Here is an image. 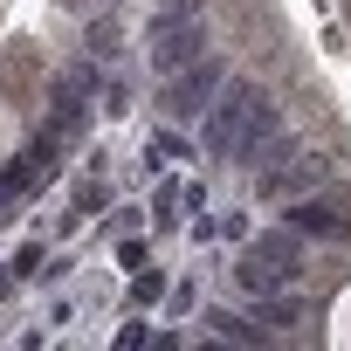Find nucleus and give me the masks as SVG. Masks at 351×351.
<instances>
[{"mask_svg": "<svg viewBox=\"0 0 351 351\" xmlns=\"http://www.w3.org/2000/svg\"><path fill=\"white\" fill-rule=\"evenodd\" d=\"M282 138V110L269 104V97H255V110H248V124H241V138H234V152L228 158H241V165H255L269 145Z\"/></svg>", "mask_w": 351, "mask_h": 351, "instance_id": "5", "label": "nucleus"}, {"mask_svg": "<svg viewBox=\"0 0 351 351\" xmlns=\"http://www.w3.org/2000/svg\"><path fill=\"white\" fill-rule=\"evenodd\" d=\"M255 255H269V262H289V269H296V262H303V234L282 221V228H269V234L255 241Z\"/></svg>", "mask_w": 351, "mask_h": 351, "instance_id": "8", "label": "nucleus"}, {"mask_svg": "<svg viewBox=\"0 0 351 351\" xmlns=\"http://www.w3.org/2000/svg\"><path fill=\"white\" fill-rule=\"evenodd\" d=\"M221 83H228V69H221L214 56H200V62H186V69H172V83H165V110H172V117H200V110L221 97Z\"/></svg>", "mask_w": 351, "mask_h": 351, "instance_id": "2", "label": "nucleus"}, {"mask_svg": "<svg viewBox=\"0 0 351 351\" xmlns=\"http://www.w3.org/2000/svg\"><path fill=\"white\" fill-rule=\"evenodd\" d=\"M200 324H207V337H221V344H269V330L248 324V317H234V310H207Z\"/></svg>", "mask_w": 351, "mask_h": 351, "instance_id": "7", "label": "nucleus"}, {"mask_svg": "<svg viewBox=\"0 0 351 351\" xmlns=\"http://www.w3.org/2000/svg\"><path fill=\"white\" fill-rule=\"evenodd\" d=\"M158 296H165V276H138V282H131V303H138V310L158 303Z\"/></svg>", "mask_w": 351, "mask_h": 351, "instance_id": "11", "label": "nucleus"}, {"mask_svg": "<svg viewBox=\"0 0 351 351\" xmlns=\"http://www.w3.org/2000/svg\"><path fill=\"white\" fill-rule=\"evenodd\" d=\"M282 221H289L303 241H337V234L351 228V221H344V207H337V200H317V193H296Z\"/></svg>", "mask_w": 351, "mask_h": 351, "instance_id": "4", "label": "nucleus"}, {"mask_svg": "<svg viewBox=\"0 0 351 351\" xmlns=\"http://www.w3.org/2000/svg\"><path fill=\"white\" fill-rule=\"evenodd\" d=\"M200 49H207V28L186 14V21H165V28H152V69L158 76H172V69H186V62H200Z\"/></svg>", "mask_w": 351, "mask_h": 351, "instance_id": "3", "label": "nucleus"}, {"mask_svg": "<svg viewBox=\"0 0 351 351\" xmlns=\"http://www.w3.org/2000/svg\"><path fill=\"white\" fill-rule=\"evenodd\" d=\"M289 276H296L289 262H269V255H255V248H248V262L234 269V282H241L248 296H269V289H289Z\"/></svg>", "mask_w": 351, "mask_h": 351, "instance_id": "6", "label": "nucleus"}, {"mask_svg": "<svg viewBox=\"0 0 351 351\" xmlns=\"http://www.w3.org/2000/svg\"><path fill=\"white\" fill-rule=\"evenodd\" d=\"M172 158H193V145H186L180 131H152V145H145V165H172Z\"/></svg>", "mask_w": 351, "mask_h": 351, "instance_id": "10", "label": "nucleus"}, {"mask_svg": "<svg viewBox=\"0 0 351 351\" xmlns=\"http://www.w3.org/2000/svg\"><path fill=\"white\" fill-rule=\"evenodd\" d=\"M296 317H303V303H296V296H282V289L255 296V324H262V330H282V324H296Z\"/></svg>", "mask_w": 351, "mask_h": 351, "instance_id": "9", "label": "nucleus"}, {"mask_svg": "<svg viewBox=\"0 0 351 351\" xmlns=\"http://www.w3.org/2000/svg\"><path fill=\"white\" fill-rule=\"evenodd\" d=\"M255 97H262L255 83H221V97L200 110V117H207V138H200V145H207L214 158H228V152H234V138H241V124H248Z\"/></svg>", "mask_w": 351, "mask_h": 351, "instance_id": "1", "label": "nucleus"}]
</instances>
